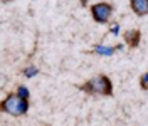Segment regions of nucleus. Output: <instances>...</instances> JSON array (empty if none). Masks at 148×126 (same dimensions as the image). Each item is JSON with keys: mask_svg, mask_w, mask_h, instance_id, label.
Masks as SVG:
<instances>
[{"mask_svg": "<svg viewBox=\"0 0 148 126\" xmlns=\"http://www.w3.org/2000/svg\"><path fill=\"white\" fill-rule=\"evenodd\" d=\"M79 89L96 96H113V82L106 74H98L79 86Z\"/></svg>", "mask_w": 148, "mask_h": 126, "instance_id": "f257e3e1", "label": "nucleus"}, {"mask_svg": "<svg viewBox=\"0 0 148 126\" xmlns=\"http://www.w3.org/2000/svg\"><path fill=\"white\" fill-rule=\"evenodd\" d=\"M29 108H30V103H29L27 99H22L17 92L7 94L5 99L2 101V104H0V109L5 114H10V116H14V118L25 116L29 113Z\"/></svg>", "mask_w": 148, "mask_h": 126, "instance_id": "f03ea898", "label": "nucleus"}, {"mask_svg": "<svg viewBox=\"0 0 148 126\" xmlns=\"http://www.w3.org/2000/svg\"><path fill=\"white\" fill-rule=\"evenodd\" d=\"M113 12H114V7L108 2H98L91 5V17L96 24H108Z\"/></svg>", "mask_w": 148, "mask_h": 126, "instance_id": "7ed1b4c3", "label": "nucleus"}, {"mask_svg": "<svg viewBox=\"0 0 148 126\" xmlns=\"http://www.w3.org/2000/svg\"><path fill=\"white\" fill-rule=\"evenodd\" d=\"M123 39H125V44H128L130 47H138L140 45V40H141V32L138 29H130L123 34Z\"/></svg>", "mask_w": 148, "mask_h": 126, "instance_id": "20e7f679", "label": "nucleus"}, {"mask_svg": "<svg viewBox=\"0 0 148 126\" xmlns=\"http://www.w3.org/2000/svg\"><path fill=\"white\" fill-rule=\"evenodd\" d=\"M130 9L138 17L148 15V0H130Z\"/></svg>", "mask_w": 148, "mask_h": 126, "instance_id": "39448f33", "label": "nucleus"}, {"mask_svg": "<svg viewBox=\"0 0 148 126\" xmlns=\"http://www.w3.org/2000/svg\"><path fill=\"white\" fill-rule=\"evenodd\" d=\"M92 52L98 55H113L116 52V47H110V45H103V44H98L92 47Z\"/></svg>", "mask_w": 148, "mask_h": 126, "instance_id": "423d86ee", "label": "nucleus"}, {"mask_svg": "<svg viewBox=\"0 0 148 126\" xmlns=\"http://www.w3.org/2000/svg\"><path fill=\"white\" fill-rule=\"evenodd\" d=\"M22 74H24L25 77H34V76L39 74V69H37L36 66H27V67H24Z\"/></svg>", "mask_w": 148, "mask_h": 126, "instance_id": "0eeeda50", "label": "nucleus"}, {"mask_svg": "<svg viewBox=\"0 0 148 126\" xmlns=\"http://www.w3.org/2000/svg\"><path fill=\"white\" fill-rule=\"evenodd\" d=\"M17 94L20 96L22 99H27L30 98V92H29V88L27 86H24V84H20V86H17Z\"/></svg>", "mask_w": 148, "mask_h": 126, "instance_id": "6e6552de", "label": "nucleus"}, {"mask_svg": "<svg viewBox=\"0 0 148 126\" xmlns=\"http://www.w3.org/2000/svg\"><path fill=\"white\" fill-rule=\"evenodd\" d=\"M140 88L143 91H148V71L141 74V77H140Z\"/></svg>", "mask_w": 148, "mask_h": 126, "instance_id": "1a4fd4ad", "label": "nucleus"}, {"mask_svg": "<svg viewBox=\"0 0 148 126\" xmlns=\"http://www.w3.org/2000/svg\"><path fill=\"white\" fill-rule=\"evenodd\" d=\"M110 32L113 36H118V34H120V24H113L110 27Z\"/></svg>", "mask_w": 148, "mask_h": 126, "instance_id": "9d476101", "label": "nucleus"}, {"mask_svg": "<svg viewBox=\"0 0 148 126\" xmlns=\"http://www.w3.org/2000/svg\"><path fill=\"white\" fill-rule=\"evenodd\" d=\"M7 2H12V0H2V3H7Z\"/></svg>", "mask_w": 148, "mask_h": 126, "instance_id": "9b49d317", "label": "nucleus"}]
</instances>
